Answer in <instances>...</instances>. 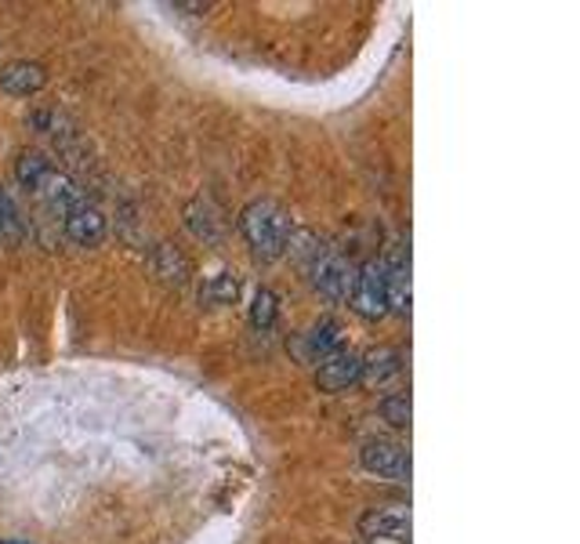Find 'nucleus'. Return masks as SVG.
I'll list each match as a JSON object with an SVG mask.
<instances>
[{
  "mask_svg": "<svg viewBox=\"0 0 580 544\" xmlns=\"http://www.w3.org/2000/svg\"><path fill=\"white\" fill-rule=\"evenodd\" d=\"M237 294H240V283L232 272H222V276H214L211 283H207V302L229 305V302H237Z\"/></svg>",
  "mask_w": 580,
  "mask_h": 544,
  "instance_id": "17",
  "label": "nucleus"
},
{
  "mask_svg": "<svg viewBox=\"0 0 580 544\" xmlns=\"http://www.w3.org/2000/svg\"><path fill=\"white\" fill-rule=\"evenodd\" d=\"M276 294L272 291H258L254 294V305H251V323L258 326V331H269V326L276 323Z\"/></svg>",
  "mask_w": 580,
  "mask_h": 544,
  "instance_id": "18",
  "label": "nucleus"
},
{
  "mask_svg": "<svg viewBox=\"0 0 580 544\" xmlns=\"http://www.w3.org/2000/svg\"><path fill=\"white\" fill-rule=\"evenodd\" d=\"M359 371H363V356L352 352L349 345H341L316 366V385L323 392H344V389L359 385Z\"/></svg>",
  "mask_w": 580,
  "mask_h": 544,
  "instance_id": "5",
  "label": "nucleus"
},
{
  "mask_svg": "<svg viewBox=\"0 0 580 544\" xmlns=\"http://www.w3.org/2000/svg\"><path fill=\"white\" fill-rule=\"evenodd\" d=\"M44 84H48V70L30 59L11 62L4 66V73H0V88H4L11 99H30V94H37Z\"/></svg>",
  "mask_w": 580,
  "mask_h": 544,
  "instance_id": "10",
  "label": "nucleus"
},
{
  "mask_svg": "<svg viewBox=\"0 0 580 544\" xmlns=\"http://www.w3.org/2000/svg\"><path fill=\"white\" fill-rule=\"evenodd\" d=\"M149 265H153V272L171 283V288H186L189 276H192V262L189 254L182 248H174V243H160V248L153 251V258H149Z\"/></svg>",
  "mask_w": 580,
  "mask_h": 544,
  "instance_id": "12",
  "label": "nucleus"
},
{
  "mask_svg": "<svg viewBox=\"0 0 580 544\" xmlns=\"http://www.w3.org/2000/svg\"><path fill=\"white\" fill-rule=\"evenodd\" d=\"M384 283H389V309L410 316V251H392L384 262Z\"/></svg>",
  "mask_w": 580,
  "mask_h": 544,
  "instance_id": "11",
  "label": "nucleus"
},
{
  "mask_svg": "<svg viewBox=\"0 0 580 544\" xmlns=\"http://www.w3.org/2000/svg\"><path fill=\"white\" fill-rule=\"evenodd\" d=\"M62 229H66V240L77 243V248H99L106 240V214L94 208V203H80L66 218H62Z\"/></svg>",
  "mask_w": 580,
  "mask_h": 544,
  "instance_id": "7",
  "label": "nucleus"
},
{
  "mask_svg": "<svg viewBox=\"0 0 580 544\" xmlns=\"http://www.w3.org/2000/svg\"><path fill=\"white\" fill-rule=\"evenodd\" d=\"M309 269H312V288L320 291L327 302H349L352 283H356V265L341 251L323 248Z\"/></svg>",
  "mask_w": 580,
  "mask_h": 544,
  "instance_id": "3",
  "label": "nucleus"
},
{
  "mask_svg": "<svg viewBox=\"0 0 580 544\" xmlns=\"http://www.w3.org/2000/svg\"><path fill=\"white\" fill-rule=\"evenodd\" d=\"M26 233V222H22V214L16 208V200H11L4 189H0V240L4 243H19Z\"/></svg>",
  "mask_w": 580,
  "mask_h": 544,
  "instance_id": "16",
  "label": "nucleus"
},
{
  "mask_svg": "<svg viewBox=\"0 0 580 544\" xmlns=\"http://www.w3.org/2000/svg\"><path fill=\"white\" fill-rule=\"evenodd\" d=\"M381 417L396 429H410V396H389L381 403Z\"/></svg>",
  "mask_w": 580,
  "mask_h": 544,
  "instance_id": "19",
  "label": "nucleus"
},
{
  "mask_svg": "<svg viewBox=\"0 0 580 544\" xmlns=\"http://www.w3.org/2000/svg\"><path fill=\"white\" fill-rule=\"evenodd\" d=\"M399 374V352L396 349H374L370 356H363V371H359V381L367 385H384L389 377Z\"/></svg>",
  "mask_w": 580,
  "mask_h": 544,
  "instance_id": "15",
  "label": "nucleus"
},
{
  "mask_svg": "<svg viewBox=\"0 0 580 544\" xmlns=\"http://www.w3.org/2000/svg\"><path fill=\"white\" fill-rule=\"evenodd\" d=\"M359 530H363V537H370V541L410 544L413 523H410V512L389 505V508H370L363 520H359Z\"/></svg>",
  "mask_w": 580,
  "mask_h": 544,
  "instance_id": "6",
  "label": "nucleus"
},
{
  "mask_svg": "<svg viewBox=\"0 0 580 544\" xmlns=\"http://www.w3.org/2000/svg\"><path fill=\"white\" fill-rule=\"evenodd\" d=\"M352 309L363 320H381L389 312V283H384V262L370 258L363 269H356V283L349 294Z\"/></svg>",
  "mask_w": 580,
  "mask_h": 544,
  "instance_id": "2",
  "label": "nucleus"
},
{
  "mask_svg": "<svg viewBox=\"0 0 580 544\" xmlns=\"http://www.w3.org/2000/svg\"><path fill=\"white\" fill-rule=\"evenodd\" d=\"M186 225L189 233L197 236L200 243H207V248H214V243H222L226 236V222H222V211L214 208L211 200H192L186 208Z\"/></svg>",
  "mask_w": 580,
  "mask_h": 544,
  "instance_id": "9",
  "label": "nucleus"
},
{
  "mask_svg": "<svg viewBox=\"0 0 580 544\" xmlns=\"http://www.w3.org/2000/svg\"><path fill=\"white\" fill-rule=\"evenodd\" d=\"M37 197L44 200V208L54 214V218H66L73 208H80V203H84L88 197L80 193V185L69 179V174H62V171H51L48 179H44V185L37 189Z\"/></svg>",
  "mask_w": 580,
  "mask_h": 544,
  "instance_id": "8",
  "label": "nucleus"
},
{
  "mask_svg": "<svg viewBox=\"0 0 580 544\" xmlns=\"http://www.w3.org/2000/svg\"><path fill=\"white\" fill-rule=\"evenodd\" d=\"M240 233L247 243H251V251L258 258L272 262V258L287 254V243H290V233H294V225H290V214L276 200H254V203H247L243 214H240Z\"/></svg>",
  "mask_w": 580,
  "mask_h": 544,
  "instance_id": "1",
  "label": "nucleus"
},
{
  "mask_svg": "<svg viewBox=\"0 0 580 544\" xmlns=\"http://www.w3.org/2000/svg\"><path fill=\"white\" fill-rule=\"evenodd\" d=\"M359 461L370 475H381V480H410V451L396 440H370L363 451H359Z\"/></svg>",
  "mask_w": 580,
  "mask_h": 544,
  "instance_id": "4",
  "label": "nucleus"
},
{
  "mask_svg": "<svg viewBox=\"0 0 580 544\" xmlns=\"http://www.w3.org/2000/svg\"><path fill=\"white\" fill-rule=\"evenodd\" d=\"M334 349H341V323L338 320H320L306 334V356L309 360H323Z\"/></svg>",
  "mask_w": 580,
  "mask_h": 544,
  "instance_id": "14",
  "label": "nucleus"
},
{
  "mask_svg": "<svg viewBox=\"0 0 580 544\" xmlns=\"http://www.w3.org/2000/svg\"><path fill=\"white\" fill-rule=\"evenodd\" d=\"M51 171H54L51 160L44 153H37V149H26V153H19V160H16V182L33 197H37V189L44 185V179Z\"/></svg>",
  "mask_w": 580,
  "mask_h": 544,
  "instance_id": "13",
  "label": "nucleus"
}]
</instances>
